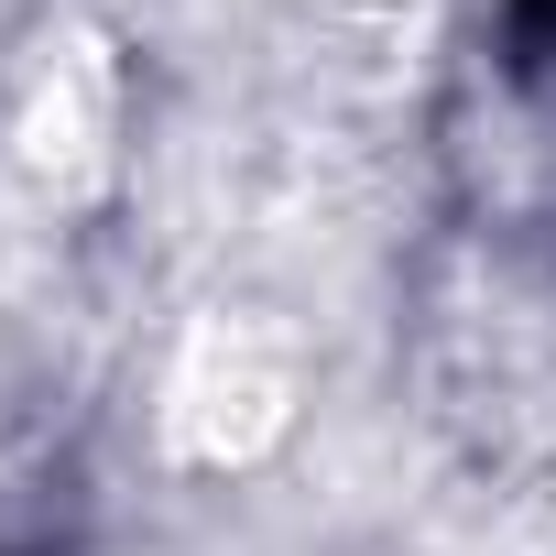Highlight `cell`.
Listing matches in <instances>:
<instances>
[{
    "label": "cell",
    "mask_w": 556,
    "mask_h": 556,
    "mask_svg": "<svg viewBox=\"0 0 556 556\" xmlns=\"http://www.w3.org/2000/svg\"><path fill=\"white\" fill-rule=\"evenodd\" d=\"M0 153L55 218H99L131 175V55L99 23H45L0 99Z\"/></svg>",
    "instance_id": "2"
},
{
    "label": "cell",
    "mask_w": 556,
    "mask_h": 556,
    "mask_svg": "<svg viewBox=\"0 0 556 556\" xmlns=\"http://www.w3.org/2000/svg\"><path fill=\"white\" fill-rule=\"evenodd\" d=\"M306 426V339L273 306H197L153 361V447L197 480H251Z\"/></svg>",
    "instance_id": "1"
}]
</instances>
